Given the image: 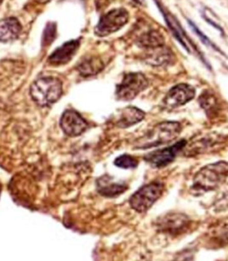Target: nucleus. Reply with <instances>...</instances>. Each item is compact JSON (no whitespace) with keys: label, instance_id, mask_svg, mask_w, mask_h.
Wrapping results in <instances>:
<instances>
[{"label":"nucleus","instance_id":"obj_21","mask_svg":"<svg viewBox=\"0 0 228 261\" xmlns=\"http://www.w3.org/2000/svg\"><path fill=\"white\" fill-rule=\"evenodd\" d=\"M115 165L120 167V168H124V169H130V168H135L138 165V160L128 154H124L121 155L119 157H117L115 159Z\"/></svg>","mask_w":228,"mask_h":261},{"label":"nucleus","instance_id":"obj_16","mask_svg":"<svg viewBox=\"0 0 228 261\" xmlns=\"http://www.w3.org/2000/svg\"><path fill=\"white\" fill-rule=\"evenodd\" d=\"M101 69H102V62H101V60H99L98 58H95V57L83 59L78 66V70L84 76L96 74Z\"/></svg>","mask_w":228,"mask_h":261},{"label":"nucleus","instance_id":"obj_12","mask_svg":"<svg viewBox=\"0 0 228 261\" xmlns=\"http://www.w3.org/2000/svg\"><path fill=\"white\" fill-rule=\"evenodd\" d=\"M96 188L98 193L104 197H117L123 194L128 186L124 181H115L109 175H102L97 178Z\"/></svg>","mask_w":228,"mask_h":261},{"label":"nucleus","instance_id":"obj_23","mask_svg":"<svg viewBox=\"0 0 228 261\" xmlns=\"http://www.w3.org/2000/svg\"><path fill=\"white\" fill-rule=\"evenodd\" d=\"M214 209L215 211H223L228 209V190L223 192L214 202Z\"/></svg>","mask_w":228,"mask_h":261},{"label":"nucleus","instance_id":"obj_6","mask_svg":"<svg viewBox=\"0 0 228 261\" xmlns=\"http://www.w3.org/2000/svg\"><path fill=\"white\" fill-rule=\"evenodd\" d=\"M129 20V13L125 8H115L106 12L99 19L95 33L98 36H106L119 31Z\"/></svg>","mask_w":228,"mask_h":261},{"label":"nucleus","instance_id":"obj_24","mask_svg":"<svg viewBox=\"0 0 228 261\" xmlns=\"http://www.w3.org/2000/svg\"><path fill=\"white\" fill-rule=\"evenodd\" d=\"M133 1H135L138 4H142L143 3V0H133Z\"/></svg>","mask_w":228,"mask_h":261},{"label":"nucleus","instance_id":"obj_2","mask_svg":"<svg viewBox=\"0 0 228 261\" xmlns=\"http://www.w3.org/2000/svg\"><path fill=\"white\" fill-rule=\"evenodd\" d=\"M182 126L178 121H163L155 124L144 136L135 142V148L148 149L174 141L181 133Z\"/></svg>","mask_w":228,"mask_h":261},{"label":"nucleus","instance_id":"obj_11","mask_svg":"<svg viewBox=\"0 0 228 261\" xmlns=\"http://www.w3.org/2000/svg\"><path fill=\"white\" fill-rule=\"evenodd\" d=\"M225 143V137L218 134H207L199 138H194L190 144H186L185 155L186 156H195L204 152H209L210 149H213L215 146Z\"/></svg>","mask_w":228,"mask_h":261},{"label":"nucleus","instance_id":"obj_19","mask_svg":"<svg viewBox=\"0 0 228 261\" xmlns=\"http://www.w3.org/2000/svg\"><path fill=\"white\" fill-rule=\"evenodd\" d=\"M152 52L147 55V61L153 65H162L171 59V52L162 47L151 48Z\"/></svg>","mask_w":228,"mask_h":261},{"label":"nucleus","instance_id":"obj_4","mask_svg":"<svg viewBox=\"0 0 228 261\" xmlns=\"http://www.w3.org/2000/svg\"><path fill=\"white\" fill-rule=\"evenodd\" d=\"M165 190L164 184L159 181H152L142 186L130 198V206L137 212L143 213L147 211L156 200L163 195Z\"/></svg>","mask_w":228,"mask_h":261},{"label":"nucleus","instance_id":"obj_3","mask_svg":"<svg viewBox=\"0 0 228 261\" xmlns=\"http://www.w3.org/2000/svg\"><path fill=\"white\" fill-rule=\"evenodd\" d=\"M61 93V82L53 76L40 77L36 80L30 88L32 99L41 107L50 106L55 103L60 98Z\"/></svg>","mask_w":228,"mask_h":261},{"label":"nucleus","instance_id":"obj_9","mask_svg":"<svg viewBox=\"0 0 228 261\" xmlns=\"http://www.w3.org/2000/svg\"><path fill=\"white\" fill-rule=\"evenodd\" d=\"M195 96L193 87L187 84H178L170 89L164 98V105L167 108H176L192 100Z\"/></svg>","mask_w":228,"mask_h":261},{"label":"nucleus","instance_id":"obj_5","mask_svg":"<svg viewBox=\"0 0 228 261\" xmlns=\"http://www.w3.org/2000/svg\"><path fill=\"white\" fill-rule=\"evenodd\" d=\"M148 86L146 76L140 72L126 73L122 82L117 86L116 96L119 100L129 101L134 99Z\"/></svg>","mask_w":228,"mask_h":261},{"label":"nucleus","instance_id":"obj_17","mask_svg":"<svg viewBox=\"0 0 228 261\" xmlns=\"http://www.w3.org/2000/svg\"><path fill=\"white\" fill-rule=\"evenodd\" d=\"M198 102L201 106V108L206 111L207 115L212 116L214 115L219 108V104H218V100L215 97V95L210 92V91H204L202 92V94L200 95Z\"/></svg>","mask_w":228,"mask_h":261},{"label":"nucleus","instance_id":"obj_15","mask_svg":"<svg viewBox=\"0 0 228 261\" xmlns=\"http://www.w3.org/2000/svg\"><path fill=\"white\" fill-rule=\"evenodd\" d=\"M21 25L17 18L7 17L0 20V42L6 43L17 39Z\"/></svg>","mask_w":228,"mask_h":261},{"label":"nucleus","instance_id":"obj_7","mask_svg":"<svg viewBox=\"0 0 228 261\" xmlns=\"http://www.w3.org/2000/svg\"><path fill=\"white\" fill-rule=\"evenodd\" d=\"M155 224L159 231L177 236L188 229V227L191 225V220L186 214L170 212L157 218Z\"/></svg>","mask_w":228,"mask_h":261},{"label":"nucleus","instance_id":"obj_14","mask_svg":"<svg viewBox=\"0 0 228 261\" xmlns=\"http://www.w3.org/2000/svg\"><path fill=\"white\" fill-rule=\"evenodd\" d=\"M79 47L78 40H72L58 47L48 58V62L53 65H61L69 62L75 55Z\"/></svg>","mask_w":228,"mask_h":261},{"label":"nucleus","instance_id":"obj_13","mask_svg":"<svg viewBox=\"0 0 228 261\" xmlns=\"http://www.w3.org/2000/svg\"><path fill=\"white\" fill-rule=\"evenodd\" d=\"M144 116L145 113L141 109L133 106H128L118 112L117 116L113 119V123L118 127L125 128L138 123L144 118Z\"/></svg>","mask_w":228,"mask_h":261},{"label":"nucleus","instance_id":"obj_1","mask_svg":"<svg viewBox=\"0 0 228 261\" xmlns=\"http://www.w3.org/2000/svg\"><path fill=\"white\" fill-rule=\"evenodd\" d=\"M228 177V162L218 161L201 167L193 177L191 191L199 195L216 190Z\"/></svg>","mask_w":228,"mask_h":261},{"label":"nucleus","instance_id":"obj_22","mask_svg":"<svg viewBox=\"0 0 228 261\" xmlns=\"http://www.w3.org/2000/svg\"><path fill=\"white\" fill-rule=\"evenodd\" d=\"M188 23H189V25H190V28H191V30L198 36V38L201 40V42L204 44V45H207V46H209V47H211L212 49H214V50H216L217 52H220L221 54H223L224 55V53L220 50V48L214 43V42H212L190 19H188Z\"/></svg>","mask_w":228,"mask_h":261},{"label":"nucleus","instance_id":"obj_10","mask_svg":"<svg viewBox=\"0 0 228 261\" xmlns=\"http://www.w3.org/2000/svg\"><path fill=\"white\" fill-rule=\"evenodd\" d=\"M59 123L62 132L69 137L80 136L88 127L86 120L73 109H67L62 113Z\"/></svg>","mask_w":228,"mask_h":261},{"label":"nucleus","instance_id":"obj_20","mask_svg":"<svg viewBox=\"0 0 228 261\" xmlns=\"http://www.w3.org/2000/svg\"><path fill=\"white\" fill-rule=\"evenodd\" d=\"M211 240L218 246L228 244V223H222L211 231Z\"/></svg>","mask_w":228,"mask_h":261},{"label":"nucleus","instance_id":"obj_8","mask_svg":"<svg viewBox=\"0 0 228 261\" xmlns=\"http://www.w3.org/2000/svg\"><path fill=\"white\" fill-rule=\"evenodd\" d=\"M186 144H187L186 140H184V139L180 140L179 142L175 143L172 146L147 153L144 156V159L152 167H155V168L165 167L175 159V157L179 154V152L184 150Z\"/></svg>","mask_w":228,"mask_h":261},{"label":"nucleus","instance_id":"obj_18","mask_svg":"<svg viewBox=\"0 0 228 261\" xmlns=\"http://www.w3.org/2000/svg\"><path fill=\"white\" fill-rule=\"evenodd\" d=\"M138 44L144 48H156V47H162L164 45V37L162 34L155 31H151L148 33L143 34L139 40Z\"/></svg>","mask_w":228,"mask_h":261}]
</instances>
